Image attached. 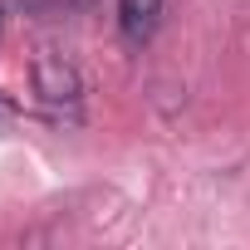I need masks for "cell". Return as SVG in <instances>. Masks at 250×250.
Returning a JSON list of instances; mask_svg holds the SVG:
<instances>
[{
  "mask_svg": "<svg viewBox=\"0 0 250 250\" xmlns=\"http://www.w3.org/2000/svg\"><path fill=\"white\" fill-rule=\"evenodd\" d=\"M88 5H98V0H10V10H20V15H30V20L79 15V10H88Z\"/></svg>",
  "mask_w": 250,
  "mask_h": 250,
  "instance_id": "cell-3",
  "label": "cell"
},
{
  "mask_svg": "<svg viewBox=\"0 0 250 250\" xmlns=\"http://www.w3.org/2000/svg\"><path fill=\"white\" fill-rule=\"evenodd\" d=\"M10 113H15V103H10L5 93H0V128H5V118H10Z\"/></svg>",
  "mask_w": 250,
  "mask_h": 250,
  "instance_id": "cell-4",
  "label": "cell"
},
{
  "mask_svg": "<svg viewBox=\"0 0 250 250\" xmlns=\"http://www.w3.org/2000/svg\"><path fill=\"white\" fill-rule=\"evenodd\" d=\"M162 10H167V0H118V40L128 44V49H143L157 25H162Z\"/></svg>",
  "mask_w": 250,
  "mask_h": 250,
  "instance_id": "cell-2",
  "label": "cell"
},
{
  "mask_svg": "<svg viewBox=\"0 0 250 250\" xmlns=\"http://www.w3.org/2000/svg\"><path fill=\"white\" fill-rule=\"evenodd\" d=\"M5 10H10V0H0V35H5Z\"/></svg>",
  "mask_w": 250,
  "mask_h": 250,
  "instance_id": "cell-5",
  "label": "cell"
},
{
  "mask_svg": "<svg viewBox=\"0 0 250 250\" xmlns=\"http://www.w3.org/2000/svg\"><path fill=\"white\" fill-rule=\"evenodd\" d=\"M30 93H35L40 118L54 123V128H79L83 123V69L69 54L44 49L30 64Z\"/></svg>",
  "mask_w": 250,
  "mask_h": 250,
  "instance_id": "cell-1",
  "label": "cell"
}]
</instances>
